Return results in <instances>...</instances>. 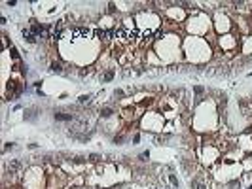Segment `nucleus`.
I'll list each match as a JSON object with an SVG mask.
<instances>
[{
  "label": "nucleus",
  "mask_w": 252,
  "mask_h": 189,
  "mask_svg": "<svg viewBox=\"0 0 252 189\" xmlns=\"http://www.w3.org/2000/svg\"><path fill=\"white\" fill-rule=\"evenodd\" d=\"M51 70H53V72H57V74H59V72H63V66L59 64V62H51Z\"/></svg>",
  "instance_id": "nucleus-4"
},
{
  "label": "nucleus",
  "mask_w": 252,
  "mask_h": 189,
  "mask_svg": "<svg viewBox=\"0 0 252 189\" xmlns=\"http://www.w3.org/2000/svg\"><path fill=\"white\" fill-rule=\"evenodd\" d=\"M169 180H171V184H173V185H178V182H176V178H174L173 174H171V176H169Z\"/></svg>",
  "instance_id": "nucleus-11"
},
{
  "label": "nucleus",
  "mask_w": 252,
  "mask_h": 189,
  "mask_svg": "<svg viewBox=\"0 0 252 189\" xmlns=\"http://www.w3.org/2000/svg\"><path fill=\"white\" fill-rule=\"evenodd\" d=\"M112 78H114V72H106V74H104V80H106V81H110Z\"/></svg>",
  "instance_id": "nucleus-9"
},
{
  "label": "nucleus",
  "mask_w": 252,
  "mask_h": 189,
  "mask_svg": "<svg viewBox=\"0 0 252 189\" xmlns=\"http://www.w3.org/2000/svg\"><path fill=\"white\" fill-rule=\"evenodd\" d=\"M23 34H25V36H27V42H30V44H34V42H36V38H34V34H30V32H29V30H25V32H23Z\"/></svg>",
  "instance_id": "nucleus-5"
},
{
  "label": "nucleus",
  "mask_w": 252,
  "mask_h": 189,
  "mask_svg": "<svg viewBox=\"0 0 252 189\" xmlns=\"http://www.w3.org/2000/svg\"><path fill=\"white\" fill-rule=\"evenodd\" d=\"M10 53H12V57H13L15 61L19 59V53H17V49H15V47H12V51H10Z\"/></svg>",
  "instance_id": "nucleus-8"
},
{
  "label": "nucleus",
  "mask_w": 252,
  "mask_h": 189,
  "mask_svg": "<svg viewBox=\"0 0 252 189\" xmlns=\"http://www.w3.org/2000/svg\"><path fill=\"white\" fill-rule=\"evenodd\" d=\"M55 119H57V121H70L72 115H70V114H55Z\"/></svg>",
  "instance_id": "nucleus-1"
},
{
  "label": "nucleus",
  "mask_w": 252,
  "mask_h": 189,
  "mask_svg": "<svg viewBox=\"0 0 252 189\" xmlns=\"http://www.w3.org/2000/svg\"><path fill=\"white\" fill-rule=\"evenodd\" d=\"M101 115H102V117L112 115V110H110V108H102V110H101Z\"/></svg>",
  "instance_id": "nucleus-6"
},
{
  "label": "nucleus",
  "mask_w": 252,
  "mask_h": 189,
  "mask_svg": "<svg viewBox=\"0 0 252 189\" xmlns=\"http://www.w3.org/2000/svg\"><path fill=\"white\" fill-rule=\"evenodd\" d=\"M32 32H34V34H42V27H40V25H32Z\"/></svg>",
  "instance_id": "nucleus-7"
},
{
  "label": "nucleus",
  "mask_w": 252,
  "mask_h": 189,
  "mask_svg": "<svg viewBox=\"0 0 252 189\" xmlns=\"http://www.w3.org/2000/svg\"><path fill=\"white\" fill-rule=\"evenodd\" d=\"M89 102V97H80V104H87Z\"/></svg>",
  "instance_id": "nucleus-10"
},
{
  "label": "nucleus",
  "mask_w": 252,
  "mask_h": 189,
  "mask_svg": "<svg viewBox=\"0 0 252 189\" xmlns=\"http://www.w3.org/2000/svg\"><path fill=\"white\" fill-rule=\"evenodd\" d=\"M93 34H95L97 38H101V40H106V30H102V28H97Z\"/></svg>",
  "instance_id": "nucleus-2"
},
{
  "label": "nucleus",
  "mask_w": 252,
  "mask_h": 189,
  "mask_svg": "<svg viewBox=\"0 0 252 189\" xmlns=\"http://www.w3.org/2000/svg\"><path fill=\"white\" fill-rule=\"evenodd\" d=\"M193 185H195V187H197V189H205V187H203V185H201V184H197V182H195V180H193Z\"/></svg>",
  "instance_id": "nucleus-12"
},
{
  "label": "nucleus",
  "mask_w": 252,
  "mask_h": 189,
  "mask_svg": "<svg viewBox=\"0 0 252 189\" xmlns=\"http://www.w3.org/2000/svg\"><path fill=\"white\" fill-rule=\"evenodd\" d=\"M87 34H89V30H87V28H84V27L76 28V32H74V36H87Z\"/></svg>",
  "instance_id": "nucleus-3"
},
{
  "label": "nucleus",
  "mask_w": 252,
  "mask_h": 189,
  "mask_svg": "<svg viewBox=\"0 0 252 189\" xmlns=\"http://www.w3.org/2000/svg\"><path fill=\"white\" fill-rule=\"evenodd\" d=\"M248 189H252V187H248Z\"/></svg>",
  "instance_id": "nucleus-13"
}]
</instances>
